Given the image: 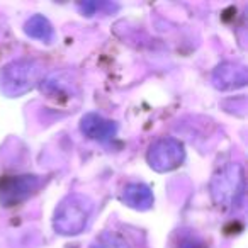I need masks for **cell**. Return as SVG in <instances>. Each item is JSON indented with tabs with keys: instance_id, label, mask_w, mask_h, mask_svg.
I'll return each mask as SVG.
<instances>
[{
	"instance_id": "8",
	"label": "cell",
	"mask_w": 248,
	"mask_h": 248,
	"mask_svg": "<svg viewBox=\"0 0 248 248\" xmlns=\"http://www.w3.org/2000/svg\"><path fill=\"white\" fill-rule=\"evenodd\" d=\"M123 199L135 209H148L153 204V194L145 184H129L123 192Z\"/></svg>"
},
{
	"instance_id": "5",
	"label": "cell",
	"mask_w": 248,
	"mask_h": 248,
	"mask_svg": "<svg viewBox=\"0 0 248 248\" xmlns=\"http://www.w3.org/2000/svg\"><path fill=\"white\" fill-rule=\"evenodd\" d=\"M38 186H39V180L34 175L7 177V179L0 180V201L5 206L17 204L21 201L28 199Z\"/></svg>"
},
{
	"instance_id": "4",
	"label": "cell",
	"mask_w": 248,
	"mask_h": 248,
	"mask_svg": "<svg viewBox=\"0 0 248 248\" xmlns=\"http://www.w3.org/2000/svg\"><path fill=\"white\" fill-rule=\"evenodd\" d=\"M243 189V173L238 165H230L214 179L213 196L216 202L230 206L236 199V194H241Z\"/></svg>"
},
{
	"instance_id": "6",
	"label": "cell",
	"mask_w": 248,
	"mask_h": 248,
	"mask_svg": "<svg viewBox=\"0 0 248 248\" xmlns=\"http://www.w3.org/2000/svg\"><path fill=\"white\" fill-rule=\"evenodd\" d=\"M82 131L97 141H107L116 135V124L97 114H87L82 119Z\"/></svg>"
},
{
	"instance_id": "1",
	"label": "cell",
	"mask_w": 248,
	"mask_h": 248,
	"mask_svg": "<svg viewBox=\"0 0 248 248\" xmlns=\"http://www.w3.org/2000/svg\"><path fill=\"white\" fill-rule=\"evenodd\" d=\"M92 204L83 196H70L56 209L55 228L62 234H77L87 226Z\"/></svg>"
},
{
	"instance_id": "3",
	"label": "cell",
	"mask_w": 248,
	"mask_h": 248,
	"mask_svg": "<svg viewBox=\"0 0 248 248\" xmlns=\"http://www.w3.org/2000/svg\"><path fill=\"white\" fill-rule=\"evenodd\" d=\"M184 160V146L173 138L156 141L148 152V162L158 172H169L180 165Z\"/></svg>"
},
{
	"instance_id": "9",
	"label": "cell",
	"mask_w": 248,
	"mask_h": 248,
	"mask_svg": "<svg viewBox=\"0 0 248 248\" xmlns=\"http://www.w3.org/2000/svg\"><path fill=\"white\" fill-rule=\"evenodd\" d=\"M26 34L31 36V38L49 43L53 39V28L48 22V19H45L43 16H34L26 24Z\"/></svg>"
},
{
	"instance_id": "7",
	"label": "cell",
	"mask_w": 248,
	"mask_h": 248,
	"mask_svg": "<svg viewBox=\"0 0 248 248\" xmlns=\"http://www.w3.org/2000/svg\"><path fill=\"white\" fill-rule=\"evenodd\" d=\"M213 80L217 89H236V87L245 85L247 72H245L243 66L233 65V63H224V65L217 66Z\"/></svg>"
},
{
	"instance_id": "10",
	"label": "cell",
	"mask_w": 248,
	"mask_h": 248,
	"mask_svg": "<svg viewBox=\"0 0 248 248\" xmlns=\"http://www.w3.org/2000/svg\"><path fill=\"white\" fill-rule=\"evenodd\" d=\"M90 248H129V247L123 238L116 236L112 233H104L93 241Z\"/></svg>"
},
{
	"instance_id": "2",
	"label": "cell",
	"mask_w": 248,
	"mask_h": 248,
	"mask_svg": "<svg viewBox=\"0 0 248 248\" xmlns=\"http://www.w3.org/2000/svg\"><path fill=\"white\" fill-rule=\"evenodd\" d=\"M39 66L34 62H16L2 72V89L9 95H21L34 87Z\"/></svg>"
}]
</instances>
